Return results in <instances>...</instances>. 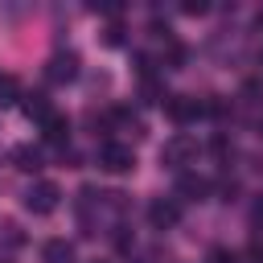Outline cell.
I'll return each instance as SVG.
<instances>
[{"label": "cell", "instance_id": "2", "mask_svg": "<svg viewBox=\"0 0 263 263\" xmlns=\"http://www.w3.org/2000/svg\"><path fill=\"white\" fill-rule=\"evenodd\" d=\"M58 201H62V189H58L53 181H33L29 193H25V210H29V214H53Z\"/></svg>", "mask_w": 263, "mask_h": 263}, {"label": "cell", "instance_id": "15", "mask_svg": "<svg viewBox=\"0 0 263 263\" xmlns=\"http://www.w3.org/2000/svg\"><path fill=\"white\" fill-rule=\"evenodd\" d=\"M168 62L181 66V62H185V45H168Z\"/></svg>", "mask_w": 263, "mask_h": 263}, {"label": "cell", "instance_id": "7", "mask_svg": "<svg viewBox=\"0 0 263 263\" xmlns=\"http://www.w3.org/2000/svg\"><path fill=\"white\" fill-rule=\"evenodd\" d=\"M41 136H45V144L66 148V144H70V119H66V115H49V119L41 123Z\"/></svg>", "mask_w": 263, "mask_h": 263}, {"label": "cell", "instance_id": "17", "mask_svg": "<svg viewBox=\"0 0 263 263\" xmlns=\"http://www.w3.org/2000/svg\"><path fill=\"white\" fill-rule=\"evenodd\" d=\"M119 41H123V29L111 25V29H107V45H119Z\"/></svg>", "mask_w": 263, "mask_h": 263}, {"label": "cell", "instance_id": "3", "mask_svg": "<svg viewBox=\"0 0 263 263\" xmlns=\"http://www.w3.org/2000/svg\"><path fill=\"white\" fill-rule=\"evenodd\" d=\"M99 168H107V173H127V168H136V152H132L127 144L107 140V144L99 148Z\"/></svg>", "mask_w": 263, "mask_h": 263}, {"label": "cell", "instance_id": "14", "mask_svg": "<svg viewBox=\"0 0 263 263\" xmlns=\"http://www.w3.org/2000/svg\"><path fill=\"white\" fill-rule=\"evenodd\" d=\"M210 263H238V259H234L226 247H214V251H210Z\"/></svg>", "mask_w": 263, "mask_h": 263}, {"label": "cell", "instance_id": "18", "mask_svg": "<svg viewBox=\"0 0 263 263\" xmlns=\"http://www.w3.org/2000/svg\"><path fill=\"white\" fill-rule=\"evenodd\" d=\"M255 222H263V197L255 201Z\"/></svg>", "mask_w": 263, "mask_h": 263}, {"label": "cell", "instance_id": "10", "mask_svg": "<svg viewBox=\"0 0 263 263\" xmlns=\"http://www.w3.org/2000/svg\"><path fill=\"white\" fill-rule=\"evenodd\" d=\"M21 99H25V103H21V111H25L29 119H41V123H45V119L53 115V111H49V103H45V95H21Z\"/></svg>", "mask_w": 263, "mask_h": 263}, {"label": "cell", "instance_id": "13", "mask_svg": "<svg viewBox=\"0 0 263 263\" xmlns=\"http://www.w3.org/2000/svg\"><path fill=\"white\" fill-rule=\"evenodd\" d=\"M12 95H16V82L12 78H0V103H16Z\"/></svg>", "mask_w": 263, "mask_h": 263}, {"label": "cell", "instance_id": "1", "mask_svg": "<svg viewBox=\"0 0 263 263\" xmlns=\"http://www.w3.org/2000/svg\"><path fill=\"white\" fill-rule=\"evenodd\" d=\"M193 156H197V140H193L189 132L168 136V140H164V148H160V160H164V164H173V168H185Z\"/></svg>", "mask_w": 263, "mask_h": 263}, {"label": "cell", "instance_id": "11", "mask_svg": "<svg viewBox=\"0 0 263 263\" xmlns=\"http://www.w3.org/2000/svg\"><path fill=\"white\" fill-rule=\"evenodd\" d=\"M12 160H16V168H21V173H37V168H41V152H37V148H29V144L12 148Z\"/></svg>", "mask_w": 263, "mask_h": 263}, {"label": "cell", "instance_id": "8", "mask_svg": "<svg viewBox=\"0 0 263 263\" xmlns=\"http://www.w3.org/2000/svg\"><path fill=\"white\" fill-rule=\"evenodd\" d=\"M177 193H185L189 201H201V197L210 193V181H205V177H197V173H181V181H177Z\"/></svg>", "mask_w": 263, "mask_h": 263}, {"label": "cell", "instance_id": "12", "mask_svg": "<svg viewBox=\"0 0 263 263\" xmlns=\"http://www.w3.org/2000/svg\"><path fill=\"white\" fill-rule=\"evenodd\" d=\"M181 12H189V16H201V12H210V4H205V0H185V4H181Z\"/></svg>", "mask_w": 263, "mask_h": 263}, {"label": "cell", "instance_id": "6", "mask_svg": "<svg viewBox=\"0 0 263 263\" xmlns=\"http://www.w3.org/2000/svg\"><path fill=\"white\" fill-rule=\"evenodd\" d=\"M205 111H210V103H197V99H189V95L168 99V115H173L177 123H189V119H197V115H205Z\"/></svg>", "mask_w": 263, "mask_h": 263}, {"label": "cell", "instance_id": "4", "mask_svg": "<svg viewBox=\"0 0 263 263\" xmlns=\"http://www.w3.org/2000/svg\"><path fill=\"white\" fill-rule=\"evenodd\" d=\"M148 222H152L156 230H168V226L181 222V205H177L173 197H156V201L148 205Z\"/></svg>", "mask_w": 263, "mask_h": 263}, {"label": "cell", "instance_id": "5", "mask_svg": "<svg viewBox=\"0 0 263 263\" xmlns=\"http://www.w3.org/2000/svg\"><path fill=\"white\" fill-rule=\"evenodd\" d=\"M78 74V53H53L45 62V78L49 82H70Z\"/></svg>", "mask_w": 263, "mask_h": 263}, {"label": "cell", "instance_id": "9", "mask_svg": "<svg viewBox=\"0 0 263 263\" xmlns=\"http://www.w3.org/2000/svg\"><path fill=\"white\" fill-rule=\"evenodd\" d=\"M41 259H45V263H74V247H70L66 238H49L45 251H41Z\"/></svg>", "mask_w": 263, "mask_h": 263}, {"label": "cell", "instance_id": "16", "mask_svg": "<svg viewBox=\"0 0 263 263\" xmlns=\"http://www.w3.org/2000/svg\"><path fill=\"white\" fill-rule=\"evenodd\" d=\"M247 263H263V247H259V242L247 247Z\"/></svg>", "mask_w": 263, "mask_h": 263}]
</instances>
